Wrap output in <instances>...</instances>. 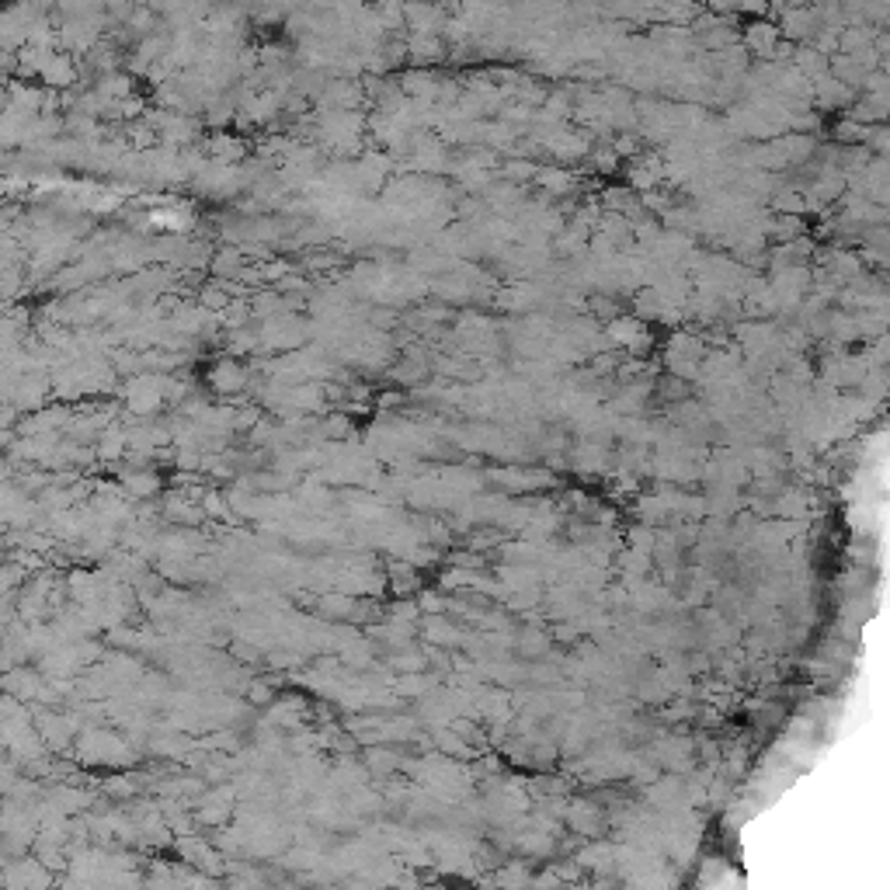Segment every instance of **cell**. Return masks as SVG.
<instances>
[{
	"label": "cell",
	"mask_w": 890,
	"mask_h": 890,
	"mask_svg": "<svg viewBox=\"0 0 890 890\" xmlns=\"http://www.w3.org/2000/svg\"><path fill=\"white\" fill-rule=\"evenodd\" d=\"M39 80L46 87H70L77 84V60L70 49H63V53H49L46 60H42L39 67Z\"/></svg>",
	"instance_id": "obj_2"
},
{
	"label": "cell",
	"mask_w": 890,
	"mask_h": 890,
	"mask_svg": "<svg viewBox=\"0 0 890 890\" xmlns=\"http://www.w3.org/2000/svg\"><path fill=\"white\" fill-rule=\"evenodd\" d=\"M404 18L411 32L445 35V28H449V14L439 0H404Z\"/></svg>",
	"instance_id": "obj_1"
},
{
	"label": "cell",
	"mask_w": 890,
	"mask_h": 890,
	"mask_svg": "<svg viewBox=\"0 0 890 890\" xmlns=\"http://www.w3.org/2000/svg\"><path fill=\"white\" fill-rule=\"evenodd\" d=\"M407 53H411V63H414V67H432V63L445 60L449 46H445V35L411 32V35H407Z\"/></svg>",
	"instance_id": "obj_3"
}]
</instances>
